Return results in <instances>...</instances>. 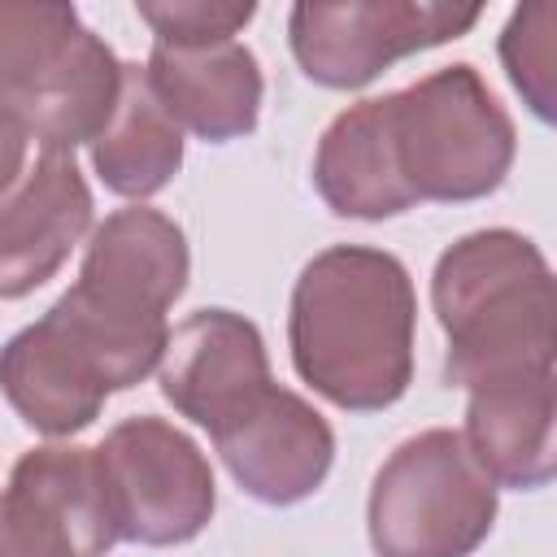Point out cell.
<instances>
[{"label":"cell","instance_id":"obj_1","mask_svg":"<svg viewBox=\"0 0 557 557\" xmlns=\"http://www.w3.org/2000/svg\"><path fill=\"white\" fill-rule=\"evenodd\" d=\"M409 278L396 257L335 248L318 257L296 287V370L318 387L352 335L366 344L383 383L400 396L409 383Z\"/></svg>","mask_w":557,"mask_h":557},{"label":"cell","instance_id":"obj_2","mask_svg":"<svg viewBox=\"0 0 557 557\" xmlns=\"http://www.w3.org/2000/svg\"><path fill=\"white\" fill-rule=\"evenodd\" d=\"M161 383L183 413H191L218 435L270 387L261 339L248 322L231 318L226 309L196 313L170 339V366Z\"/></svg>","mask_w":557,"mask_h":557},{"label":"cell","instance_id":"obj_3","mask_svg":"<svg viewBox=\"0 0 557 557\" xmlns=\"http://www.w3.org/2000/svg\"><path fill=\"white\" fill-rule=\"evenodd\" d=\"M87 209L91 200L78 183V170L61 157H44L30 187L0 213V296H9V274L17 265L22 239L35 235L44 239V248L65 257V248L87 226Z\"/></svg>","mask_w":557,"mask_h":557}]
</instances>
